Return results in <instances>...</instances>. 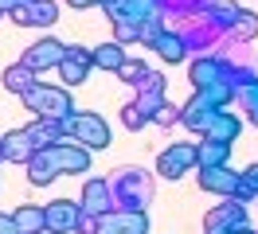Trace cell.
Segmentation results:
<instances>
[{
    "label": "cell",
    "mask_w": 258,
    "mask_h": 234,
    "mask_svg": "<svg viewBox=\"0 0 258 234\" xmlns=\"http://www.w3.org/2000/svg\"><path fill=\"white\" fill-rule=\"evenodd\" d=\"M24 106L32 109L35 117H47V121H71L75 117V102L63 86H47V82H35L32 90L24 94Z\"/></svg>",
    "instance_id": "1"
},
{
    "label": "cell",
    "mask_w": 258,
    "mask_h": 234,
    "mask_svg": "<svg viewBox=\"0 0 258 234\" xmlns=\"http://www.w3.org/2000/svg\"><path fill=\"white\" fill-rule=\"evenodd\" d=\"M113 191H121L125 211H145V203L153 199V184H149V176H141V168H121Z\"/></svg>",
    "instance_id": "2"
},
{
    "label": "cell",
    "mask_w": 258,
    "mask_h": 234,
    "mask_svg": "<svg viewBox=\"0 0 258 234\" xmlns=\"http://www.w3.org/2000/svg\"><path fill=\"white\" fill-rule=\"evenodd\" d=\"M71 140H79L86 148H106L110 144V125L106 117H98V113H79L75 109V117H71Z\"/></svg>",
    "instance_id": "3"
},
{
    "label": "cell",
    "mask_w": 258,
    "mask_h": 234,
    "mask_svg": "<svg viewBox=\"0 0 258 234\" xmlns=\"http://www.w3.org/2000/svg\"><path fill=\"white\" fill-rule=\"evenodd\" d=\"M200 164V156H196V144L192 140H176L172 148H164L157 156V172H161L164 180H180L184 172H192Z\"/></svg>",
    "instance_id": "4"
},
{
    "label": "cell",
    "mask_w": 258,
    "mask_h": 234,
    "mask_svg": "<svg viewBox=\"0 0 258 234\" xmlns=\"http://www.w3.org/2000/svg\"><path fill=\"white\" fill-rule=\"evenodd\" d=\"M239 226H246V207H242L239 199L219 203V207L208 211V218H204V234H235Z\"/></svg>",
    "instance_id": "5"
},
{
    "label": "cell",
    "mask_w": 258,
    "mask_h": 234,
    "mask_svg": "<svg viewBox=\"0 0 258 234\" xmlns=\"http://www.w3.org/2000/svg\"><path fill=\"white\" fill-rule=\"evenodd\" d=\"M67 59V43H59V39H39V43H32L28 51H24V66L28 70H59Z\"/></svg>",
    "instance_id": "6"
},
{
    "label": "cell",
    "mask_w": 258,
    "mask_h": 234,
    "mask_svg": "<svg viewBox=\"0 0 258 234\" xmlns=\"http://www.w3.org/2000/svg\"><path fill=\"white\" fill-rule=\"evenodd\" d=\"M55 156V164L63 176H82V172H90V148L79 144V140H59V144H51L47 148Z\"/></svg>",
    "instance_id": "7"
},
{
    "label": "cell",
    "mask_w": 258,
    "mask_h": 234,
    "mask_svg": "<svg viewBox=\"0 0 258 234\" xmlns=\"http://www.w3.org/2000/svg\"><path fill=\"white\" fill-rule=\"evenodd\" d=\"M98 234H149V215L145 211H113V215H102L98 218Z\"/></svg>",
    "instance_id": "8"
},
{
    "label": "cell",
    "mask_w": 258,
    "mask_h": 234,
    "mask_svg": "<svg viewBox=\"0 0 258 234\" xmlns=\"http://www.w3.org/2000/svg\"><path fill=\"white\" fill-rule=\"evenodd\" d=\"M90 70H94V51L67 43V59H63V66H59L63 82H67V86H82V82L90 78Z\"/></svg>",
    "instance_id": "9"
},
{
    "label": "cell",
    "mask_w": 258,
    "mask_h": 234,
    "mask_svg": "<svg viewBox=\"0 0 258 234\" xmlns=\"http://www.w3.org/2000/svg\"><path fill=\"white\" fill-rule=\"evenodd\" d=\"M82 215H110V207H113V184L110 180H86V187H82Z\"/></svg>",
    "instance_id": "10"
},
{
    "label": "cell",
    "mask_w": 258,
    "mask_h": 234,
    "mask_svg": "<svg viewBox=\"0 0 258 234\" xmlns=\"http://www.w3.org/2000/svg\"><path fill=\"white\" fill-rule=\"evenodd\" d=\"M200 187L211 191V195H223V199H235V191L242 184V172H231V168H200Z\"/></svg>",
    "instance_id": "11"
},
{
    "label": "cell",
    "mask_w": 258,
    "mask_h": 234,
    "mask_svg": "<svg viewBox=\"0 0 258 234\" xmlns=\"http://www.w3.org/2000/svg\"><path fill=\"white\" fill-rule=\"evenodd\" d=\"M47 211V230L51 234H71L79 230V218H82V207L75 199H55L43 207Z\"/></svg>",
    "instance_id": "12"
},
{
    "label": "cell",
    "mask_w": 258,
    "mask_h": 234,
    "mask_svg": "<svg viewBox=\"0 0 258 234\" xmlns=\"http://www.w3.org/2000/svg\"><path fill=\"white\" fill-rule=\"evenodd\" d=\"M8 16L16 20L20 28H51L59 20V4L55 0H32V4H24V8H16Z\"/></svg>",
    "instance_id": "13"
},
{
    "label": "cell",
    "mask_w": 258,
    "mask_h": 234,
    "mask_svg": "<svg viewBox=\"0 0 258 234\" xmlns=\"http://www.w3.org/2000/svg\"><path fill=\"white\" fill-rule=\"evenodd\" d=\"M215 113H219V106H215L204 90H196V98L184 106V113H180V121L188 125L192 133H208V125L215 121Z\"/></svg>",
    "instance_id": "14"
},
{
    "label": "cell",
    "mask_w": 258,
    "mask_h": 234,
    "mask_svg": "<svg viewBox=\"0 0 258 234\" xmlns=\"http://www.w3.org/2000/svg\"><path fill=\"white\" fill-rule=\"evenodd\" d=\"M0 152H4V160H12V164H24V168H28V160H32L39 148L32 144V133H28V125H24V129H12V133H4V144H0Z\"/></svg>",
    "instance_id": "15"
},
{
    "label": "cell",
    "mask_w": 258,
    "mask_h": 234,
    "mask_svg": "<svg viewBox=\"0 0 258 234\" xmlns=\"http://www.w3.org/2000/svg\"><path fill=\"white\" fill-rule=\"evenodd\" d=\"M12 222H16L20 234H43L47 230V211L35 207V203H20L16 211H12Z\"/></svg>",
    "instance_id": "16"
},
{
    "label": "cell",
    "mask_w": 258,
    "mask_h": 234,
    "mask_svg": "<svg viewBox=\"0 0 258 234\" xmlns=\"http://www.w3.org/2000/svg\"><path fill=\"white\" fill-rule=\"evenodd\" d=\"M239 133H242V121L231 113V109H219L204 137H208V140H223V144H235V140H239Z\"/></svg>",
    "instance_id": "17"
},
{
    "label": "cell",
    "mask_w": 258,
    "mask_h": 234,
    "mask_svg": "<svg viewBox=\"0 0 258 234\" xmlns=\"http://www.w3.org/2000/svg\"><path fill=\"white\" fill-rule=\"evenodd\" d=\"M55 176H63V172H59V164H55V156H51L47 148H43V152H35L32 160H28V180H32L35 187H47Z\"/></svg>",
    "instance_id": "18"
},
{
    "label": "cell",
    "mask_w": 258,
    "mask_h": 234,
    "mask_svg": "<svg viewBox=\"0 0 258 234\" xmlns=\"http://www.w3.org/2000/svg\"><path fill=\"white\" fill-rule=\"evenodd\" d=\"M153 51H157L164 62H180L184 55H188V39L176 35V31H161V35L153 39Z\"/></svg>",
    "instance_id": "19"
},
{
    "label": "cell",
    "mask_w": 258,
    "mask_h": 234,
    "mask_svg": "<svg viewBox=\"0 0 258 234\" xmlns=\"http://www.w3.org/2000/svg\"><path fill=\"white\" fill-rule=\"evenodd\" d=\"M196 156H200V168H227V156H231V144L223 140H200L196 144Z\"/></svg>",
    "instance_id": "20"
},
{
    "label": "cell",
    "mask_w": 258,
    "mask_h": 234,
    "mask_svg": "<svg viewBox=\"0 0 258 234\" xmlns=\"http://www.w3.org/2000/svg\"><path fill=\"white\" fill-rule=\"evenodd\" d=\"M125 62H129V59H125V47H121V43H98V47H94V66H98V70L117 74Z\"/></svg>",
    "instance_id": "21"
},
{
    "label": "cell",
    "mask_w": 258,
    "mask_h": 234,
    "mask_svg": "<svg viewBox=\"0 0 258 234\" xmlns=\"http://www.w3.org/2000/svg\"><path fill=\"white\" fill-rule=\"evenodd\" d=\"M32 86H35V70H28L24 62H12V66L4 70V90H12V94H20V98H24Z\"/></svg>",
    "instance_id": "22"
},
{
    "label": "cell",
    "mask_w": 258,
    "mask_h": 234,
    "mask_svg": "<svg viewBox=\"0 0 258 234\" xmlns=\"http://www.w3.org/2000/svg\"><path fill=\"white\" fill-rule=\"evenodd\" d=\"M239 4L235 0H211L208 4V16H211V28H235V20H239Z\"/></svg>",
    "instance_id": "23"
},
{
    "label": "cell",
    "mask_w": 258,
    "mask_h": 234,
    "mask_svg": "<svg viewBox=\"0 0 258 234\" xmlns=\"http://www.w3.org/2000/svg\"><path fill=\"white\" fill-rule=\"evenodd\" d=\"M149 74H153V70H149L145 62H137V59H129L125 66L117 70V78H121L125 86H137V90H141V86H145V82H149Z\"/></svg>",
    "instance_id": "24"
},
{
    "label": "cell",
    "mask_w": 258,
    "mask_h": 234,
    "mask_svg": "<svg viewBox=\"0 0 258 234\" xmlns=\"http://www.w3.org/2000/svg\"><path fill=\"white\" fill-rule=\"evenodd\" d=\"M231 31L239 35V43H246V39H254V35H258V16L242 8V12H239V20H235V28H231Z\"/></svg>",
    "instance_id": "25"
},
{
    "label": "cell",
    "mask_w": 258,
    "mask_h": 234,
    "mask_svg": "<svg viewBox=\"0 0 258 234\" xmlns=\"http://www.w3.org/2000/svg\"><path fill=\"white\" fill-rule=\"evenodd\" d=\"M242 106H246V117H250V125H258V82H250V86L242 90Z\"/></svg>",
    "instance_id": "26"
},
{
    "label": "cell",
    "mask_w": 258,
    "mask_h": 234,
    "mask_svg": "<svg viewBox=\"0 0 258 234\" xmlns=\"http://www.w3.org/2000/svg\"><path fill=\"white\" fill-rule=\"evenodd\" d=\"M145 121H149V117H145V113H141L137 106H133V102H129L125 109H121V125H125V129H141Z\"/></svg>",
    "instance_id": "27"
},
{
    "label": "cell",
    "mask_w": 258,
    "mask_h": 234,
    "mask_svg": "<svg viewBox=\"0 0 258 234\" xmlns=\"http://www.w3.org/2000/svg\"><path fill=\"white\" fill-rule=\"evenodd\" d=\"M180 113H184V109H176V106H168V102H164V106L157 109V117H153V121L161 125V129H168V125H176V121H180Z\"/></svg>",
    "instance_id": "28"
},
{
    "label": "cell",
    "mask_w": 258,
    "mask_h": 234,
    "mask_svg": "<svg viewBox=\"0 0 258 234\" xmlns=\"http://www.w3.org/2000/svg\"><path fill=\"white\" fill-rule=\"evenodd\" d=\"M98 230H102V226H98L94 215H82V218H79V234H98Z\"/></svg>",
    "instance_id": "29"
},
{
    "label": "cell",
    "mask_w": 258,
    "mask_h": 234,
    "mask_svg": "<svg viewBox=\"0 0 258 234\" xmlns=\"http://www.w3.org/2000/svg\"><path fill=\"white\" fill-rule=\"evenodd\" d=\"M0 234H20L16 222H12V215H0Z\"/></svg>",
    "instance_id": "30"
},
{
    "label": "cell",
    "mask_w": 258,
    "mask_h": 234,
    "mask_svg": "<svg viewBox=\"0 0 258 234\" xmlns=\"http://www.w3.org/2000/svg\"><path fill=\"white\" fill-rule=\"evenodd\" d=\"M242 176H246V180H250V184H254V187H258V164H250V168L242 172Z\"/></svg>",
    "instance_id": "31"
},
{
    "label": "cell",
    "mask_w": 258,
    "mask_h": 234,
    "mask_svg": "<svg viewBox=\"0 0 258 234\" xmlns=\"http://www.w3.org/2000/svg\"><path fill=\"white\" fill-rule=\"evenodd\" d=\"M8 4V12H16V8H24V4H32V0H4Z\"/></svg>",
    "instance_id": "32"
},
{
    "label": "cell",
    "mask_w": 258,
    "mask_h": 234,
    "mask_svg": "<svg viewBox=\"0 0 258 234\" xmlns=\"http://www.w3.org/2000/svg\"><path fill=\"white\" fill-rule=\"evenodd\" d=\"M235 234H254V230H250V226H239V230H235Z\"/></svg>",
    "instance_id": "33"
},
{
    "label": "cell",
    "mask_w": 258,
    "mask_h": 234,
    "mask_svg": "<svg viewBox=\"0 0 258 234\" xmlns=\"http://www.w3.org/2000/svg\"><path fill=\"white\" fill-rule=\"evenodd\" d=\"M4 12H8V4H4V0H0V16H4Z\"/></svg>",
    "instance_id": "34"
}]
</instances>
